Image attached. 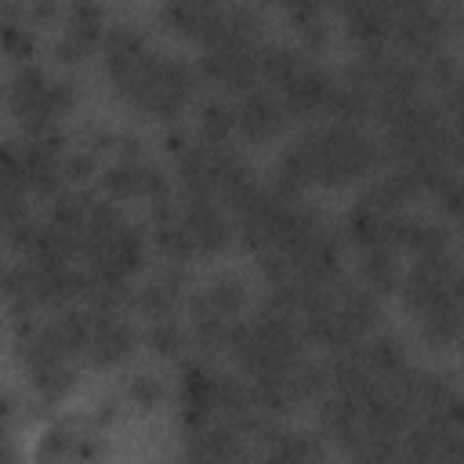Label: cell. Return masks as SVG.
<instances>
[{
	"instance_id": "obj_11",
	"label": "cell",
	"mask_w": 464,
	"mask_h": 464,
	"mask_svg": "<svg viewBox=\"0 0 464 464\" xmlns=\"http://www.w3.org/2000/svg\"><path fill=\"white\" fill-rule=\"evenodd\" d=\"M181 294H185V272L181 268H163L156 272L152 279H145L134 294V308L152 323V319H167L178 312L181 304Z\"/></svg>"
},
{
	"instance_id": "obj_17",
	"label": "cell",
	"mask_w": 464,
	"mask_h": 464,
	"mask_svg": "<svg viewBox=\"0 0 464 464\" xmlns=\"http://www.w3.org/2000/svg\"><path fill=\"white\" fill-rule=\"evenodd\" d=\"M435 196H439V203H442V210L460 225V232H464V178L460 174H450L439 188H435Z\"/></svg>"
},
{
	"instance_id": "obj_9",
	"label": "cell",
	"mask_w": 464,
	"mask_h": 464,
	"mask_svg": "<svg viewBox=\"0 0 464 464\" xmlns=\"http://www.w3.org/2000/svg\"><path fill=\"white\" fill-rule=\"evenodd\" d=\"M134 344H138L134 326L116 308L91 304V326H87V362L91 366H116L134 352Z\"/></svg>"
},
{
	"instance_id": "obj_14",
	"label": "cell",
	"mask_w": 464,
	"mask_h": 464,
	"mask_svg": "<svg viewBox=\"0 0 464 464\" xmlns=\"http://www.w3.org/2000/svg\"><path fill=\"white\" fill-rule=\"evenodd\" d=\"M123 399H127L130 406H138V410H156V406H163V399H167V384H163L160 373L138 370V373H130V377L123 381Z\"/></svg>"
},
{
	"instance_id": "obj_5",
	"label": "cell",
	"mask_w": 464,
	"mask_h": 464,
	"mask_svg": "<svg viewBox=\"0 0 464 464\" xmlns=\"http://www.w3.org/2000/svg\"><path fill=\"white\" fill-rule=\"evenodd\" d=\"M76 105V87L36 65H18L7 80V109L25 130H47Z\"/></svg>"
},
{
	"instance_id": "obj_4",
	"label": "cell",
	"mask_w": 464,
	"mask_h": 464,
	"mask_svg": "<svg viewBox=\"0 0 464 464\" xmlns=\"http://www.w3.org/2000/svg\"><path fill=\"white\" fill-rule=\"evenodd\" d=\"M246 312V279L239 272H218L207 283L196 286L188 297V315H192V337L199 348H228L236 326L243 323Z\"/></svg>"
},
{
	"instance_id": "obj_6",
	"label": "cell",
	"mask_w": 464,
	"mask_h": 464,
	"mask_svg": "<svg viewBox=\"0 0 464 464\" xmlns=\"http://www.w3.org/2000/svg\"><path fill=\"white\" fill-rule=\"evenodd\" d=\"M102 188L109 192V199L116 203H138V207H163L170 196V181L167 174L145 156H112V163L102 170Z\"/></svg>"
},
{
	"instance_id": "obj_13",
	"label": "cell",
	"mask_w": 464,
	"mask_h": 464,
	"mask_svg": "<svg viewBox=\"0 0 464 464\" xmlns=\"http://www.w3.org/2000/svg\"><path fill=\"white\" fill-rule=\"evenodd\" d=\"M232 130H236V105H228L221 98L203 102V109H199V138L214 141V145H228Z\"/></svg>"
},
{
	"instance_id": "obj_1",
	"label": "cell",
	"mask_w": 464,
	"mask_h": 464,
	"mask_svg": "<svg viewBox=\"0 0 464 464\" xmlns=\"http://www.w3.org/2000/svg\"><path fill=\"white\" fill-rule=\"evenodd\" d=\"M102 54H105L102 62L112 91L141 116L174 120L192 98V87H196L192 69L178 54L156 51L145 40V33H138L134 25L109 29Z\"/></svg>"
},
{
	"instance_id": "obj_16",
	"label": "cell",
	"mask_w": 464,
	"mask_h": 464,
	"mask_svg": "<svg viewBox=\"0 0 464 464\" xmlns=\"http://www.w3.org/2000/svg\"><path fill=\"white\" fill-rule=\"evenodd\" d=\"M268 453L286 457V460H304V457H319V446L308 442V435L301 431H276L268 435Z\"/></svg>"
},
{
	"instance_id": "obj_10",
	"label": "cell",
	"mask_w": 464,
	"mask_h": 464,
	"mask_svg": "<svg viewBox=\"0 0 464 464\" xmlns=\"http://www.w3.org/2000/svg\"><path fill=\"white\" fill-rule=\"evenodd\" d=\"M236 0H163L160 4V22L185 36V40H199L207 44L214 36V29L221 25V18L228 14Z\"/></svg>"
},
{
	"instance_id": "obj_2",
	"label": "cell",
	"mask_w": 464,
	"mask_h": 464,
	"mask_svg": "<svg viewBox=\"0 0 464 464\" xmlns=\"http://www.w3.org/2000/svg\"><path fill=\"white\" fill-rule=\"evenodd\" d=\"M381 163V145L362 127L337 120L304 130L294 145L283 149L276 163V192L301 196L304 188H337L362 174H370Z\"/></svg>"
},
{
	"instance_id": "obj_12",
	"label": "cell",
	"mask_w": 464,
	"mask_h": 464,
	"mask_svg": "<svg viewBox=\"0 0 464 464\" xmlns=\"http://www.w3.org/2000/svg\"><path fill=\"white\" fill-rule=\"evenodd\" d=\"M36 33H40V29L25 18L22 4L11 0L7 11H4V47H7V54H11L14 62L25 65V58H33V51H36Z\"/></svg>"
},
{
	"instance_id": "obj_18",
	"label": "cell",
	"mask_w": 464,
	"mask_h": 464,
	"mask_svg": "<svg viewBox=\"0 0 464 464\" xmlns=\"http://www.w3.org/2000/svg\"><path fill=\"white\" fill-rule=\"evenodd\" d=\"M460 283H464V272H460Z\"/></svg>"
},
{
	"instance_id": "obj_3",
	"label": "cell",
	"mask_w": 464,
	"mask_h": 464,
	"mask_svg": "<svg viewBox=\"0 0 464 464\" xmlns=\"http://www.w3.org/2000/svg\"><path fill=\"white\" fill-rule=\"evenodd\" d=\"M232 239V225L214 199L181 196L178 203L167 199L152 210V243L170 265H185L192 257H210L225 250Z\"/></svg>"
},
{
	"instance_id": "obj_8",
	"label": "cell",
	"mask_w": 464,
	"mask_h": 464,
	"mask_svg": "<svg viewBox=\"0 0 464 464\" xmlns=\"http://www.w3.org/2000/svg\"><path fill=\"white\" fill-rule=\"evenodd\" d=\"M286 123H290V109L283 105V98L272 87L268 91L265 87L243 91V98L236 105V134L239 138L265 145V141L279 138L286 130Z\"/></svg>"
},
{
	"instance_id": "obj_7",
	"label": "cell",
	"mask_w": 464,
	"mask_h": 464,
	"mask_svg": "<svg viewBox=\"0 0 464 464\" xmlns=\"http://www.w3.org/2000/svg\"><path fill=\"white\" fill-rule=\"evenodd\" d=\"M105 44V11L98 0H69L58 18L54 36V58L65 65L83 62L94 47Z\"/></svg>"
},
{
	"instance_id": "obj_15",
	"label": "cell",
	"mask_w": 464,
	"mask_h": 464,
	"mask_svg": "<svg viewBox=\"0 0 464 464\" xmlns=\"http://www.w3.org/2000/svg\"><path fill=\"white\" fill-rule=\"evenodd\" d=\"M145 341H149V348H152L156 355L174 359V355H181V352H185L188 334H185V326H181L174 315H167V319H152V323H149Z\"/></svg>"
}]
</instances>
